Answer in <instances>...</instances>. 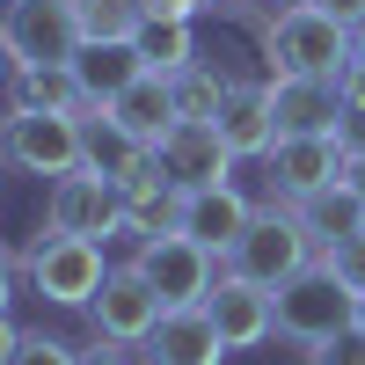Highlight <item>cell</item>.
I'll list each match as a JSON object with an SVG mask.
<instances>
[{"label":"cell","mask_w":365,"mask_h":365,"mask_svg":"<svg viewBox=\"0 0 365 365\" xmlns=\"http://www.w3.org/2000/svg\"><path fill=\"white\" fill-rule=\"evenodd\" d=\"M103 249L81 234H37L29 241V285H37L51 307H88L103 292Z\"/></svg>","instance_id":"6"},{"label":"cell","mask_w":365,"mask_h":365,"mask_svg":"<svg viewBox=\"0 0 365 365\" xmlns=\"http://www.w3.org/2000/svg\"><path fill=\"white\" fill-rule=\"evenodd\" d=\"M0 154L29 175H73L88 168V139H81V117H58V110H8L0 117Z\"/></svg>","instance_id":"4"},{"label":"cell","mask_w":365,"mask_h":365,"mask_svg":"<svg viewBox=\"0 0 365 365\" xmlns=\"http://www.w3.org/2000/svg\"><path fill=\"white\" fill-rule=\"evenodd\" d=\"M263 161H270V182H278L292 205H307L314 190H336V182L351 175V154L336 139H278Z\"/></svg>","instance_id":"12"},{"label":"cell","mask_w":365,"mask_h":365,"mask_svg":"<svg viewBox=\"0 0 365 365\" xmlns=\"http://www.w3.org/2000/svg\"><path fill=\"white\" fill-rule=\"evenodd\" d=\"M146 351H154L161 365H220L227 336H220V322H212L205 307H168L154 322V336H146Z\"/></svg>","instance_id":"16"},{"label":"cell","mask_w":365,"mask_h":365,"mask_svg":"<svg viewBox=\"0 0 365 365\" xmlns=\"http://www.w3.org/2000/svg\"><path fill=\"white\" fill-rule=\"evenodd\" d=\"M336 88H344V110H365V66H358V58L336 73Z\"/></svg>","instance_id":"31"},{"label":"cell","mask_w":365,"mask_h":365,"mask_svg":"<svg viewBox=\"0 0 365 365\" xmlns=\"http://www.w3.org/2000/svg\"><path fill=\"white\" fill-rule=\"evenodd\" d=\"M175 220H182V190L161 168H146L139 182H125V234L154 241V234H175Z\"/></svg>","instance_id":"20"},{"label":"cell","mask_w":365,"mask_h":365,"mask_svg":"<svg viewBox=\"0 0 365 365\" xmlns=\"http://www.w3.org/2000/svg\"><path fill=\"white\" fill-rule=\"evenodd\" d=\"M212 125H220V139L234 154H270V146H278V117H270V88L263 81H227Z\"/></svg>","instance_id":"15"},{"label":"cell","mask_w":365,"mask_h":365,"mask_svg":"<svg viewBox=\"0 0 365 365\" xmlns=\"http://www.w3.org/2000/svg\"><path fill=\"white\" fill-rule=\"evenodd\" d=\"M292 212L307 220V234L322 241V249H329V241H344V234H358V227H365V205H358V190H351V182H336V190H314L307 205H292Z\"/></svg>","instance_id":"23"},{"label":"cell","mask_w":365,"mask_h":365,"mask_svg":"<svg viewBox=\"0 0 365 365\" xmlns=\"http://www.w3.org/2000/svg\"><path fill=\"white\" fill-rule=\"evenodd\" d=\"M344 182H351V190H358V205H365V161H351V175H344Z\"/></svg>","instance_id":"36"},{"label":"cell","mask_w":365,"mask_h":365,"mask_svg":"<svg viewBox=\"0 0 365 365\" xmlns=\"http://www.w3.org/2000/svg\"><path fill=\"white\" fill-rule=\"evenodd\" d=\"M15 73V51H8V37H0V81H8Z\"/></svg>","instance_id":"38"},{"label":"cell","mask_w":365,"mask_h":365,"mask_svg":"<svg viewBox=\"0 0 365 365\" xmlns=\"http://www.w3.org/2000/svg\"><path fill=\"white\" fill-rule=\"evenodd\" d=\"M110 117H117V125H125L139 146H154V139L175 125V81H168V73H139L125 96L110 103Z\"/></svg>","instance_id":"18"},{"label":"cell","mask_w":365,"mask_h":365,"mask_svg":"<svg viewBox=\"0 0 365 365\" xmlns=\"http://www.w3.org/2000/svg\"><path fill=\"white\" fill-rule=\"evenodd\" d=\"M285 8H307V0H285Z\"/></svg>","instance_id":"40"},{"label":"cell","mask_w":365,"mask_h":365,"mask_svg":"<svg viewBox=\"0 0 365 365\" xmlns=\"http://www.w3.org/2000/svg\"><path fill=\"white\" fill-rule=\"evenodd\" d=\"M168 81H175V117H220V96H227L220 73L182 66V73H168Z\"/></svg>","instance_id":"25"},{"label":"cell","mask_w":365,"mask_h":365,"mask_svg":"<svg viewBox=\"0 0 365 365\" xmlns=\"http://www.w3.org/2000/svg\"><path fill=\"white\" fill-rule=\"evenodd\" d=\"M161 314H168V307H161V292L146 285L132 263H125V270H110L103 292L88 299V322H96V336H110V344H146Z\"/></svg>","instance_id":"10"},{"label":"cell","mask_w":365,"mask_h":365,"mask_svg":"<svg viewBox=\"0 0 365 365\" xmlns=\"http://www.w3.org/2000/svg\"><path fill=\"white\" fill-rule=\"evenodd\" d=\"M307 220L299 212H256L249 227H241V241L227 249V270L234 278H249V285H263V292H278L292 270H307Z\"/></svg>","instance_id":"5"},{"label":"cell","mask_w":365,"mask_h":365,"mask_svg":"<svg viewBox=\"0 0 365 365\" xmlns=\"http://www.w3.org/2000/svg\"><path fill=\"white\" fill-rule=\"evenodd\" d=\"M190 8H220V0H190Z\"/></svg>","instance_id":"39"},{"label":"cell","mask_w":365,"mask_h":365,"mask_svg":"<svg viewBox=\"0 0 365 365\" xmlns=\"http://www.w3.org/2000/svg\"><path fill=\"white\" fill-rule=\"evenodd\" d=\"M351 58L365 66V22H351Z\"/></svg>","instance_id":"35"},{"label":"cell","mask_w":365,"mask_h":365,"mask_svg":"<svg viewBox=\"0 0 365 365\" xmlns=\"http://www.w3.org/2000/svg\"><path fill=\"white\" fill-rule=\"evenodd\" d=\"M205 314L220 322L227 351H256L270 329H278V299H270L263 285H249V278H234V270H220V285L205 292Z\"/></svg>","instance_id":"13"},{"label":"cell","mask_w":365,"mask_h":365,"mask_svg":"<svg viewBox=\"0 0 365 365\" xmlns=\"http://www.w3.org/2000/svg\"><path fill=\"white\" fill-rule=\"evenodd\" d=\"M146 22V0H81V37L88 44H132Z\"/></svg>","instance_id":"24"},{"label":"cell","mask_w":365,"mask_h":365,"mask_svg":"<svg viewBox=\"0 0 365 365\" xmlns=\"http://www.w3.org/2000/svg\"><path fill=\"white\" fill-rule=\"evenodd\" d=\"M322 8L336 15V22H365V0H322Z\"/></svg>","instance_id":"33"},{"label":"cell","mask_w":365,"mask_h":365,"mask_svg":"<svg viewBox=\"0 0 365 365\" xmlns=\"http://www.w3.org/2000/svg\"><path fill=\"white\" fill-rule=\"evenodd\" d=\"M0 8H8V0H0Z\"/></svg>","instance_id":"41"},{"label":"cell","mask_w":365,"mask_h":365,"mask_svg":"<svg viewBox=\"0 0 365 365\" xmlns=\"http://www.w3.org/2000/svg\"><path fill=\"white\" fill-rule=\"evenodd\" d=\"M132 51L146 58V73H182V66H197L190 22H168V15H146L139 37H132Z\"/></svg>","instance_id":"22"},{"label":"cell","mask_w":365,"mask_h":365,"mask_svg":"<svg viewBox=\"0 0 365 365\" xmlns=\"http://www.w3.org/2000/svg\"><path fill=\"white\" fill-rule=\"evenodd\" d=\"M8 365H81V351L37 329V336H22V344H15V358H8Z\"/></svg>","instance_id":"27"},{"label":"cell","mask_w":365,"mask_h":365,"mask_svg":"<svg viewBox=\"0 0 365 365\" xmlns=\"http://www.w3.org/2000/svg\"><path fill=\"white\" fill-rule=\"evenodd\" d=\"M51 234H81V241H96V234H117L125 227V182H110L96 168H73V175H51Z\"/></svg>","instance_id":"9"},{"label":"cell","mask_w":365,"mask_h":365,"mask_svg":"<svg viewBox=\"0 0 365 365\" xmlns=\"http://www.w3.org/2000/svg\"><path fill=\"white\" fill-rule=\"evenodd\" d=\"M314 365H365V322H351L336 344H322V358Z\"/></svg>","instance_id":"28"},{"label":"cell","mask_w":365,"mask_h":365,"mask_svg":"<svg viewBox=\"0 0 365 365\" xmlns=\"http://www.w3.org/2000/svg\"><path fill=\"white\" fill-rule=\"evenodd\" d=\"M278 299V336H292V344H307V351H322V344H336L344 329L358 322V292L336 278L329 263H307V270H292V278L270 292Z\"/></svg>","instance_id":"1"},{"label":"cell","mask_w":365,"mask_h":365,"mask_svg":"<svg viewBox=\"0 0 365 365\" xmlns=\"http://www.w3.org/2000/svg\"><path fill=\"white\" fill-rule=\"evenodd\" d=\"M15 103L22 110H58V117H81V73L73 66H15Z\"/></svg>","instance_id":"21"},{"label":"cell","mask_w":365,"mask_h":365,"mask_svg":"<svg viewBox=\"0 0 365 365\" xmlns=\"http://www.w3.org/2000/svg\"><path fill=\"white\" fill-rule=\"evenodd\" d=\"M146 15H168V22H190L197 8H190V0H146Z\"/></svg>","instance_id":"32"},{"label":"cell","mask_w":365,"mask_h":365,"mask_svg":"<svg viewBox=\"0 0 365 365\" xmlns=\"http://www.w3.org/2000/svg\"><path fill=\"white\" fill-rule=\"evenodd\" d=\"M270 117H278V139H336L344 88L307 81V73H278L270 81Z\"/></svg>","instance_id":"11"},{"label":"cell","mask_w":365,"mask_h":365,"mask_svg":"<svg viewBox=\"0 0 365 365\" xmlns=\"http://www.w3.org/2000/svg\"><path fill=\"white\" fill-rule=\"evenodd\" d=\"M81 365H132V344H110V336H96V351H81Z\"/></svg>","instance_id":"30"},{"label":"cell","mask_w":365,"mask_h":365,"mask_svg":"<svg viewBox=\"0 0 365 365\" xmlns=\"http://www.w3.org/2000/svg\"><path fill=\"white\" fill-rule=\"evenodd\" d=\"M0 37H8L15 66H73L81 58V0H8L0 8Z\"/></svg>","instance_id":"3"},{"label":"cell","mask_w":365,"mask_h":365,"mask_svg":"<svg viewBox=\"0 0 365 365\" xmlns=\"http://www.w3.org/2000/svg\"><path fill=\"white\" fill-rule=\"evenodd\" d=\"M322 263H329V270H336V278L365 299V227H358V234H344V241H329V249H322Z\"/></svg>","instance_id":"26"},{"label":"cell","mask_w":365,"mask_h":365,"mask_svg":"<svg viewBox=\"0 0 365 365\" xmlns=\"http://www.w3.org/2000/svg\"><path fill=\"white\" fill-rule=\"evenodd\" d=\"M249 220H256V212H249V197H241L234 182H205V190H182V220H175V234H190V241H205L212 256H227Z\"/></svg>","instance_id":"14"},{"label":"cell","mask_w":365,"mask_h":365,"mask_svg":"<svg viewBox=\"0 0 365 365\" xmlns=\"http://www.w3.org/2000/svg\"><path fill=\"white\" fill-rule=\"evenodd\" d=\"M15 344H22V336H15V322H8V314H0V365H8V358H15Z\"/></svg>","instance_id":"34"},{"label":"cell","mask_w":365,"mask_h":365,"mask_svg":"<svg viewBox=\"0 0 365 365\" xmlns=\"http://www.w3.org/2000/svg\"><path fill=\"white\" fill-rule=\"evenodd\" d=\"M81 139H88V168L110 175V182H139L146 168H154V146H139L103 103H88L81 110Z\"/></svg>","instance_id":"17"},{"label":"cell","mask_w":365,"mask_h":365,"mask_svg":"<svg viewBox=\"0 0 365 365\" xmlns=\"http://www.w3.org/2000/svg\"><path fill=\"white\" fill-rule=\"evenodd\" d=\"M336 146H344L351 161H365V110H344L336 117Z\"/></svg>","instance_id":"29"},{"label":"cell","mask_w":365,"mask_h":365,"mask_svg":"<svg viewBox=\"0 0 365 365\" xmlns=\"http://www.w3.org/2000/svg\"><path fill=\"white\" fill-rule=\"evenodd\" d=\"M0 314H8V249H0Z\"/></svg>","instance_id":"37"},{"label":"cell","mask_w":365,"mask_h":365,"mask_svg":"<svg viewBox=\"0 0 365 365\" xmlns=\"http://www.w3.org/2000/svg\"><path fill=\"white\" fill-rule=\"evenodd\" d=\"M270 58H278V73L336 81L351 66V22H336L322 0H307V8H278V22H270Z\"/></svg>","instance_id":"2"},{"label":"cell","mask_w":365,"mask_h":365,"mask_svg":"<svg viewBox=\"0 0 365 365\" xmlns=\"http://www.w3.org/2000/svg\"><path fill=\"white\" fill-rule=\"evenodd\" d=\"M132 270L161 292V307H205V292L220 285L212 249H205V241H190V234H154V241H139Z\"/></svg>","instance_id":"7"},{"label":"cell","mask_w":365,"mask_h":365,"mask_svg":"<svg viewBox=\"0 0 365 365\" xmlns=\"http://www.w3.org/2000/svg\"><path fill=\"white\" fill-rule=\"evenodd\" d=\"M241 154L220 139V125L212 117H175V125L154 139V168L175 182V190H205V182H227Z\"/></svg>","instance_id":"8"},{"label":"cell","mask_w":365,"mask_h":365,"mask_svg":"<svg viewBox=\"0 0 365 365\" xmlns=\"http://www.w3.org/2000/svg\"><path fill=\"white\" fill-rule=\"evenodd\" d=\"M73 73H81V96L88 103H117V96H125V88L146 73V58L132 51V44H81V58H73Z\"/></svg>","instance_id":"19"}]
</instances>
